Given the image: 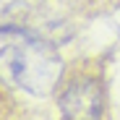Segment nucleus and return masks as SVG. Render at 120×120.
Masks as SVG:
<instances>
[{"label":"nucleus","mask_w":120,"mask_h":120,"mask_svg":"<svg viewBox=\"0 0 120 120\" xmlns=\"http://www.w3.org/2000/svg\"><path fill=\"white\" fill-rule=\"evenodd\" d=\"M0 78L31 94H45L60 78V60L39 45H5L0 50Z\"/></svg>","instance_id":"f257e3e1"},{"label":"nucleus","mask_w":120,"mask_h":120,"mask_svg":"<svg viewBox=\"0 0 120 120\" xmlns=\"http://www.w3.org/2000/svg\"><path fill=\"white\" fill-rule=\"evenodd\" d=\"M57 105L65 120H102L105 94H102L99 78L91 73L73 76L60 91Z\"/></svg>","instance_id":"f03ea898"}]
</instances>
